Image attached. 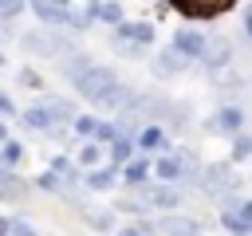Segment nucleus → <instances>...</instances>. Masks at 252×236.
Instances as JSON below:
<instances>
[{
	"mask_svg": "<svg viewBox=\"0 0 252 236\" xmlns=\"http://www.w3.org/2000/svg\"><path fill=\"white\" fill-rule=\"evenodd\" d=\"M197 189L209 197V201H224V197H232L236 193V177H232V165H224V161H217V165H205L201 169V177H197Z\"/></svg>",
	"mask_w": 252,
	"mask_h": 236,
	"instance_id": "nucleus-1",
	"label": "nucleus"
},
{
	"mask_svg": "<svg viewBox=\"0 0 252 236\" xmlns=\"http://www.w3.org/2000/svg\"><path fill=\"white\" fill-rule=\"evenodd\" d=\"M20 43H24V51H32V55H39V59H63V55L75 51L67 39H59V35H51V31H32V35H24Z\"/></svg>",
	"mask_w": 252,
	"mask_h": 236,
	"instance_id": "nucleus-2",
	"label": "nucleus"
},
{
	"mask_svg": "<svg viewBox=\"0 0 252 236\" xmlns=\"http://www.w3.org/2000/svg\"><path fill=\"white\" fill-rule=\"evenodd\" d=\"M205 126H209V134H232V138H236L240 126H244V110H240V106H220Z\"/></svg>",
	"mask_w": 252,
	"mask_h": 236,
	"instance_id": "nucleus-3",
	"label": "nucleus"
},
{
	"mask_svg": "<svg viewBox=\"0 0 252 236\" xmlns=\"http://www.w3.org/2000/svg\"><path fill=\"white\" fill-rule=\"evenodd\" d=\"M205 43H209V39H205L201 31L185 28V31H177V35H173V43H169V47H173L181 59H201V55H205Z\"/></svg>",
	"mask_w": 252,
	"mask_h": 236,
	"instance_id": "nucleus-4",
	"label": "nucleus"
},
{
	"mask_svg": "<svg viewBox=\"0 0 252 236\" xmlns=\"http://www.w3.org/2000/svg\"><path fill=\"white\" fill-rule=\"evenodd\" d=\"M142 205H154V208L173 212V208L181 205V193H177L173 185H150V189H146V197H142Z\"/></svg>",
	"mask_w": 252,
	"mask_h": 236,
	"instance_id": "nucleus-5",
	"label": "nucleus"
},
{
	"mask_svg": "<svg viewBox=\"0 0 252 236\" xmlns=\"http://www.w3.org/2000/svg\"><path fill=\"white\" fill-rule=\"evenodd\" d=\"M228 59H232V43H228V39H209V43H205V55H201V63H205L209 71H220V67H228Z\"/></svg>",
	"mask_w": 252,
	"mask_h": 236,
	"instance_id": "nucleus-6",
	"label": "nucleus"
},
{
	"mask_svg": "<svg viewBox=\"0 0 252 236\" xmlns=\"http://www.w3.org/2000/svg\"><path fill=\"white\" fill-rule=\"evenodd\" d=\"M158 228H161L165 236H201V224H197L193 216H177V212L161 216V220H158Z\"/></svg>",
	"mask_w": 252,
	"mask_h": 236,
	"instance_id": "nucleus-7",
	"label": "nucleus"
},
{
	"mask_svg": "<svg viewBox=\"0 0 252 236\" xmlns=\"http://www.w3.org/2000/svg\"><path fill=\"white\" fill-rule=\"evenodd\" d=\"M91 67H94V63H91V55H83V51H71V55H63V59H59V71H63L71 83H79Z\"/></svg>",
	"mask_w": 252,
	"mask_h": 236,
	"instance_id": "nucleus-8",
	"label": "nucleus"
},
{
	"mask_svg": "<svg viewBox=\"0 0 252 236\" xmlns=\"http://www.w3.org/2000/svg\"><path fill=\"white\" fill-rule=\"evenodd\" d=\"M28 197V181H20L12 169L0 165V201H24Z\"/></svg>",
	"mask_w": 252,
	"mask_h": 236,
	"instance_id": "nucleus-9",
	"label": "nucleus"
},
{
	"mask_svg": "<svg viewBox=\"0 0 252 236\" xmlns=\"http://www.w3.org/2000/svg\"><path fill=\"white\" fill-rule=\"evenodd\" d=\"M177 71H185V59H181L173 47H165V51L154 59V75H158V79H169V75H177Z\"/></svg>",
	"mask_w": 252,
	"mask_h": 236,
	"instance_id": "nucleus-10",
	"label": "nucleus"
},
{
	"mask_svg": "<svg viewBox=\"0 0 252 236\" xmlns=\"http://www.w3.org/2000/svg\"><path fill=\"white\" fill-rule=\"evenodd\" d=\"M24 126H28V130H43V134H51V130H55V118H51V110L39 102V106H28V110H24Z\"/></svg>",
	"mask_w": 252,
	"mask_h": 236,
	"instance_id": "nucleus-11",
	"label": "nucleus"
},
{
	"mask_svg": "<svg viewBox=\"0 0 252 236\" xmlns=\"http://www.w3.org/2000/svg\"><path fill=\"white\" fill-rule=\"evenodd\" d=\"M118 35H130L134 47L138 43H154V28L150 24H118Z\"/></svg>",
	"mask_w": 252,
	"mask_h": 236,
	"instance_id": "nucleus-12",
	"label": "nucleus"
},
{
	"mask_svg": "<svg viewBox=\"0 0 252 236\" xmlns=\"http://www.w3.org/2000/svg\"><path fill=\"white\" fill-rule=\"evenodd\" d=\"M87 224L94 232H110L114 228V208H87Z\"/></svg>",
	"mask_w": 252,
	"mask_h": 236,
	"instance_id": "nucleus-13",
	"label": "nucleus"
},
{
	"mask_svg": "<svg viewBox=\"0 0 252 236\" xmlns=\"http://www.w3.org/2000/svg\"><path fill=\"white\" fill-rule=\"evenodd\" d=\"M87 16H91V20L118 24V20H122V8H118V4H87Z\"/></svg>",
	"mask_w": 252,
	"mask_h": 236,
	"instance_id": "nucleus-14",
	"label": "nucleus"
},
{
	"mask_svg": "<svg viewBox=\"0 0 252 236\" xmlns=\"http://www.w3.org/2000/svg\"><path fill=\"white\" fill-rule=\"evenodd\" d=\"M110 185H114V169H91V173H87V189L102 193V189H110Z\"/></svg>",
	"mask_w": 252,
	"mask_h": 236,
	"instance_id": "nucleus-15",
	"label": "nucleus"
},
{
	"mask_svg": "<svg viewBox=\"0 0 252 236\" xmlns=\"http://www.w3.org/2000/svg\"><path fill=\"white\" fill-rule=\"evenodd\" d=\"M122 177H126V181H130L134 189H142V185H146V177H150V165H146V161H130Z\"/></svg>",
	"mask_w": 252,
	"mask_h": 236,
	"instance_id": "nucleus-16",
	"label": "nucleus"
},
{
	"mask_svg": "<svg viewBox=\"0 0 252 236\" xmlns=\"http://www.w3.org/2000/svg\"><path fill=\"white\" fill-rule=\"evenodd\" d=\"M20 157H24V146H20V142H4V146H0V165H4V169L16 165Z\"/></svg>",
	"mask_w": 252,
	"mask_h": 236,
	"instance_id": "nucleus-17",
	"label": "nucleus"
},
{
	"mask_svg": "<svg viewBox=\"0 0 252 236\" xmlns=\"http://www.w3.org/2000/svg\"><path fill=\"white\" fill-rule=\"evenodd\" d=\"M220 224H224V228H228L232 236H248V232H252V224H244V220H240L236 212H224V216H220Z\"/></svg>",
	"mask_w": 252,
	"mask_h": 236,
	"instance_id": "nucleus-18",
	"label": "nucleus"
},
{
	"mask_svg": "<svg viewBox=\"0 0 252 236\" xmlns=\"http://www.w3.org/2000/svg\"><path fill=\"white\" fill-rule=\"evenodd\" d=\"M161 142H165V138H161V130H158V126H146V130L138 134V146H146V149H158Z\"/></svg>",
	"mask_w": 252,
	"mask_h": 236,
	"instance_id": "nucleus-19",
	"label": "nucleus"
},
{
	"mask_svg": "<svg viewBox=\"0 0 252 236\" xmlns=\"http://www.w3.org/2000/svg\"><path fill=\"white\" fill-rule=\"evenodd\" d=\"M94 138H98V142H110V146H114V142L122 138V130H118V126H110V122H98V126H94Z\"/></svg>",
	"mask_w": 252,
	"mask_h": 236,
	"instance_id": "nucleus-20",
	"label": "nucleus"
},
{
	"mask_svg": "<svg viewBox=\"0 0 252 236\" xmlns=\"http://www.w3.org/2000/svg\"><path fill=\"white\" fill-rule=\"evenodd\" d=\"M98 157H102V149H98V142H87V146L79 149V165H87V169H91V165H94Z\"/></svg>",
	"mask_w": 252,
	"mask_h": 236,
	"instance_id": "nucleus-21",
	"label": "nucleus"
},
{
	"mask_svg": "<svg viewBox=\"0 0 252 236\" xmlns=\"http://www.w3.org/2000/svg\"><path fill=\"white\" fill-rule=\"evenodd\" d=\"M20 12H24V4H12V0H0V24L8 28L12 20H20Z\"/></svg>",
	"mask_w": 252,
	"mask_h": 236,
	"instance_id": "nucleus-22",
	"label": "nucleus"
},
{
	"mask_svg": "<svg viewBox=\"0 0 252 236\" xmlns=\"http://www.w3.org/2000/svg\"><path fill=\"white\" fill-rule=\"evenodd\" d=\"M130 153H134V146H130L126 138H118V142L110 146V161H130Z\"/></svg>",
	"mask_w": 252,
	"mask_h": 236,
	"instance_id": "nucleus-23",
	"label": "nucleus"
},
{
	"mask_svg": "<svg viewBox=\"0 0 252 236\" xmlns=\"http://www.w3.org/2000/svg\"><path fill=\"white\" fill-rule=\"evenodd\" d=\"M75 134H94V126H98V118H91V114H75Z\"/></svg>",
	"mask_w": 252,
	"mask_h": 236,
	"instance_id": "nucleus-24",
	"label": "nucleus"
},
{
	"mask_svg": "<svg viewBox=\"0 0 252 236\" xmlns=\"http://www.w3.org/2000/svg\"><path fill=\"white\" fill-rule=\"evenodd\" d=\"M232 157H252V138H232Z\"/></svg>",
	"mask_w": 252,
	"mask_h": 236,
	"instance_id": "nucleus-25",
	"label": "nucleus"
},
{
	"mask_svg": "<svg viewBox=\"0 0 252 236\" xmlns=\"http://www.w3.org/2000/svg\"><path fill=\"white\" fill-rule=\"evenodd\" d=\"M35 185H39V189H47V193H59V189H63L55 173H39V177H35Z\"/></svg>",
	"mask_w": 252,
	"mask_h": 236,
	"instance_id": "nucleus-26",
	"label": "nucleus"
},
{
	"mask_svg": "<svg viewBox=\"0 0 252 236\" xmlns=\"http://www.w3.org/2000/svg\"><path fill=\"white\" fill-rule=\"evenodd\" d=\"M8 236H39V232H35L28 220H12V232H8Z\"/></svg>",
	"mask_w": 252,
	"mask_h": 236,
	"instance_id": "nucleus-27",
	"label": "nucleus"
},
{
	"mask_svg": "<svg viewBox=\"0 0 252 236\" xmlns=\"http://www.w3.org/2000/svg\"><path fill=\"white\" fill-rule=\"evenodd\" d=\"M236 208H240V220H244V224H252V201H240Z\"/></svg>",
	"mask_w": 252,
	"mask_h": 236,
	"instance_id": "nucleus-28",
	"label": "nucleus"
},
{
	"mask_svg": "<svg viewBox=\"0 0 252 236\" xmlns=\"http://www.w3.org/2000/svg\"><path fill=\"white\" fill-rule=\"evenodd\" d=\"M0 114H16V106H12V98H8V94H0Z\"/></svg>",
	"mask_w": 252,
	"mask_h": 236,
	"instance_id": "nucleus-29",
	"label": "nucleus"
},
{
	"mask_svg": "<svg viewBox=\"0 0 252 236\" xmlns=\"http://www.w3.org/2000/svg\"><path fill=\"white\" fill-rule=\"evenodd\" d=\"M244 31H248V35H252V4H248V8H244Z\"/></svg>",
	"mask_w": 252,
	"mask_h": 236,
	"instance_id": "nucleus-30",
	"label": "nucleus"
},
{
	"mask_svg": "<svg viewBox=\"0 0 252 236\" xmlns=\"http://www.w3.org/2000/svg\"><path fill=\"white\" fill-rule=\"evenodd\" d=\"M118 236H138V228H126V232H118Z\"/></svg>",
	"mask_w": 252,
	"mask_h": 236,
	"instance_id": "nucleus-31",
	"label": "nucleus"
},
{
	"mask_svg": "<svg viewBox=\"0 0 252 236\" xmlns=\"http://www.w3.org/2000/svg\"><path fill=\"white\" fill-rule=\"evenodd\" d=\"M0 39H12V35H8V31H4V24H0Z\"/></svg>",
	"mask_w": 252,
	"mask_h": 236,
	"instance_id": "nucleus-32",
	"label": "nucleus"
}]
</instances>
